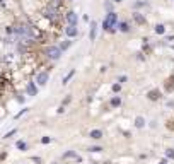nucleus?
I'll list each match as a JSON object with an SVG mask.
<instances>
[{"label": "nucleus", "mask_w": 174, "mask_h": 164, "mask_svg": "<svg viewBox=\"0 0 174 164\" xmlns=\"http://www.w3.org/2000/svg\"><path fill=\"white\" fill-rule=\"evenodd\" d=\"M118 26V15H116V12H107L106 14V17H104V21H103V29L104 31H115V27Z\"/></svg>", "instance_id": "obj_1"}, {"label": "nucleus", "mask_w": 174, "mask_h": 164, "mask_svg": "<svg viewBox=\"0 0 174 164\" xmlns=\"http://www.w3.org/2000/svg\"><path fill=\"white\" fill-rule=\"evenodd\" d=\"M46 57H48L50 60H58L60 57H62V48L60 46H50L48 50H46Z\"/></svg>", "instance_id": "obj_2"}, {"label": "nucleus", "mask_w": 174, "mask_h": 164, "mask_svg": "<svg viewBox=\"0 0 174 164\" xmlns=\"http://www.w3.org/2000/svg\"><path fill=\"white\" fill-rule=\"evenodd\" d=\"M48 79H50L48 72H39V74H38V77H36V82H38L39 86H46Z\"/></svg>", "instance_id": "obj_3"}, {"label": "nucleus", "mask_w": 174, "mask_h": 164, "mask_svg": "<svg viewBox=\"0 0 174 164\" xmlns=\"http://www.w3.org/2000/svg\"><path fill=\"white\" fill-rule=\"evenodd\" d=\"M65 34H67L68 38H75V36L79 34L77 26H74V24H68V26H67V29H65Z\"/></svg>", "instance_id": "obj_4"}, {"label": "nucleus", "mask_w": 174, "mask_h": 164, "mask_svg": "<svg viewBox=\"0 0 174 164\" xmlns=\"http://www.w3.org/2000/svg\"><path fill=\"white\" fill-rule=\"evenodd\" d=\"M67 21H68V24L77 26V22H79V15H77V12H74V11L68 12V14H67Z\"/></svg>", "instance_id": "obj_5"}, {"label": "nucleus", "mask_w": 174, "mask_h": 164, "mask_svg": "<svg viewBox=\"0 0 174 164\" xmlns=\"http://www.w3.org/2000/svg\"><path fill=\"white\" fill-rule=\"evenodd\" d=\"M96 33H97V22H96V21H92V22H91V31H89V38H91V41L96 40Z\"/></svg>", "instance_id": "obj_6"}, {"label": "nucleus", "mask_w": 174, "mask_h": 164, "mask_svg": "<svg viewBox=\"0 0 174 164\" xmlns=\"http://www.w3.org/2000/svg\"><path fill=\"white\" fill-rule=\"evenodd\" d=\"M147 98H148V99H152V101H157V99L160 98V92L157 91V89H154V91H150V92L147 94Z\"/></svg>", "instance_id": "obj_7"}, {"label": "nucleus", "mask_w": 174, "mask_h": 164, "mask_svg": "<svg viewBox=\"0 0 174 164\" xmlns=\"http://www.w3.org/2000/svg\"><path fill=\"white\" fill-rule=\"evenodd\" d=\"M89 137L91 139H94V140H99V139H103V132L101 130H92L89 133Z\"/></svg>", "instance_id": "obj_8"}, {"label": "nucleus", "mask_w": 174, "mask_h": 164, "mask_svg": "<svg viewBox=\"0 0 174 164\" xmlns=\"http://www.w3.org/2000/svg\"><path fill=\"white\" fill-rule=\"evenodd\" d=\"M118 29L121 31V33H128L130 31V24L128 22H118Z\"/></svg>", "instance_id": "obj_9"}, {"label": "nucleus", "mask_w": 174, "mask_h": 164, "mask_svg": "<svg viewBox=\"0 0 174 164\" xmlns=\"http://www.w3.org/2000/svg\"><path fill=\"white\" fill-rule=\"evenodd\" d=\"M45 15H46V17H50V19H55V17H56V11H55L53 7H48V9L45 11Z\"/></svg>", "instance_id": "obj_10"}, {"label": "nucleus", "mask_w": 174, "mask_h": 164, "mask_svg": "<svg viewBox=\"0 0 174 164\" xmlns=\"http://www.w3.org/2000/svg\"><path fill=\"white\" fill-rule=\"evenodd\" d=\"M133 19H135V22H138V24H145V17L140 14V12H135Z\"/></svg>", "instance_id": "obj_11"}, {"label": "nucleus", "mask_w": 174, "mask_h": 164, "mask_svg": "<svg viewBox=\"0 0 174 164\" xmlns=\"http://www.w3.org/2000/svg\"><path fill=\"white\" fill-rule=\"evenodd\" d=\"M36 92H38L36 86H34L33 82H29V86H27V94L29 96H36Z\"/></svg>", "instance_id": "obj_12"}, {"label": "nucleus", "mask_w": 174, "mask_h": 164, "mask_svg": "<svg viewBox=\"0 0 174 164\" xmlns=\"http://www.w3.org/2000/svg\"><path fill=\"white\" fill-rule=\"evenodd\" d=\"M144 125H145L144 116H137V118H135V127H137V128H142Z\"/></svg>", "instance_id": "obj_13"}, {"label": "nucleus", "mask_w": 174, "mask_h": 164, "mask_svg": "<svg viewBox=\"0 0 174 164\" xmlns=\"http://www.w3.org/2000/svg\"><path fill=\"white\" fill-rule=\"evenodd\" d=\"M68 157H75L77 161H80V157H79L77 154L74 152V150H68V152H65V154H63V159H68Z\"/></svg>", "instance_id": "obj_14"}, {"label": "nucleus", "mask_w": 174, "mask_h": 164, "mask_svg": "<svg viewBox=\"0 0 174 164\" xmlns=\"http://www.w3.org/2000/svg\"><path fill=\"white\" fill-rule=\"evenodd\" d=\"M154 31H156L157 34H166V26H164V24H157Z\"/></svg>", "instance_id": "obj_15"}, {"label": "nucleus", "mask_w": 174, "mask_h": 164, "mask_svg": "<svg viewBox=\"0 0 174 164\" xmlns=\"http://www.w3.org/2000/svg\"><path fill=\"white\" fill-rule=\"evenodd\" d=\"M74 75H75V70H70V72H68L67 75L63 77V84H68V80H70Z\"/></svg>", "instance_id": "obj_16"}, {"label": "nucleus", "mask_w": 174, "mask_h": 164, "mask_svg": "<svg viewBox=\"0 0 174 164\" xmlns=\"http://www.w3.org/2000/svg\"><path fill=\"white\" fill-rule=\"evenodd\" d=\"M119 104H121V99H119V98H113L111 99V106H115V108H116V106H119Z\"/></svg>", "instance_id": "obj_17"}, {"label": "nucleus", "mask_w": 174, "mask_h": 164, "mask_svg": "<svg viewBox=\"0 0 174 164\" xmlns=\"http://www.w3.org/2000/svg\"><path fill=\"white\" fill-rule=\"evenodd\" d=\"M70 44H72V41H65V43L60 44V48H62V51H63V50H67V48L70 46Z\"/></svg>", "instance_id": "obj_18"}, {"label": "nucleus", "mask_w": 174, "mask_h": 164, "mask_svg": "<svg viewBox=\"0 0 174 164\" xmlns=\"http://www.w3.org/2000/svg\"><path fill=\"white\" fill-rule=\"evenodd\" d=\"M26 142H22V140H19V142H17V149H21V150H24V149H26Z\"/></svg>", "instance_id": "obj_19"}, {"label": "nucleus", "mask_w": 174, "mask_h": 164, "mask_svg": "<svg viewBox=\"0 0 174 164\" xmlns=\"http://www.w3.org/2000/svg\"><path fill=\"white\" fill-rule=\"evenodd\" d=\"M166 156L171 157V159H174V150H172V149H167V150H166Z\"/></svg>", "instance_id": "obj_20"}, {"label": "nucleus", "mask_w": 174, "mask_h": 164, "mask_svg": "<svg viewBox=\"0 0 174 164\" xmlns=\"http://www.w3.org/2000/svg\"><path fill=\"white\" fill-rule=\"evenodd\" d=\"M119 89H121V84H119V82L113 86V91H115V92H119Z\"/></svg>", "instance_id": "obj_21"}, {"label": "nucleus", "mask_w": 174, "mask_h": 164, "mask_svg": "<svg viewBox=\"0 0 174 164\" xmlns=\"http://www.w3.org/2000/svg\"><path fill=\"white\" fill-rule=\"evenodd\" d=\"M91 152H101V150H103V147H91Z\"/></svg>", "instance_id": "obj_22"}, {"label": "nucleus", "mask_w": 174, "mask_h": 164, "mask_svg": "<svg viewBox=\"0 0 174 164\" xmlns=\"http://www.w3.org/2000/svg\"><path fill=\"white\" fill-rule=\"evenodd\" d=\"M118 82H119V84H125V82H126V75H121L118 79Z\"/></svg>", "instance_id": "obj_23"}, {"label": "nucleus", "mask_w": 174, "mask_h": 164, "mask_svg": "<svg viewBox=\"0 0 174 164\" xmlns=\"http://www.w3.org/2000/svg\"><path fill=\"white\" fill-rule=\"evenodd\" d=\"M15 132H17V130H15V128H14V130H10V132H9V133H5V139H9V137H12V135H14Z\"/></svg>", "instance_id": "obj_24"}, {"label": "nucleus", "mask_w": 174, "mask_h": 164, "mask_svg": "<svg viewBox=\"0 0 174 164\" xmlns=\"http://www.w3.org/2000/svg\"><path fill=\"white\" fill-rule=\"evenodd\" d=\"M26 111H27V109H22V111H19V113H17V115H15V118H19V116H22V115H24V113H26Z\"/></svg>", "instance_id": "obj_25"}, {"label": "nucleus", "mask_w": 174, "mask_h": 164, "mask_svg": "<svg viewBox=\"0 0 174 164\" xmlns=\"http://www.w3.org/2000/svg\"><path fill=\"white\" fill-rule=\"evenodd\" d=\"M50 140H51V139H50V137H45V139H43V144H48Z\"/></svg>", "instance_id": "obj_26"}, {"label": "nucleus", "mask_w": 174, "mask_h": 164, "mask_svg": "<svg viewBox=\"0 0 174 164\" xmlns=\"http://www.w3.org/2000/svg\"><path fill=\"white\" fill-rule=\"evenodd\" d=\"M159 164H167V162H166V161H160V162H159Z\"/></svg>", "instance_id": "obj_27"}, {"label": "nucleus", "mask_w": 174, "mask_h": 164, "mask_svg": "<svg viewBox=\"0 0 174 164\" xmlns=\"http://www.w3.org/2000/svg\"><path fill=\"white\" fill-rule=\"evenodd\" d=\"M115 2H121V0H115Z\"/></svg>", "instance_id": "obj_28"}]
</instances>
